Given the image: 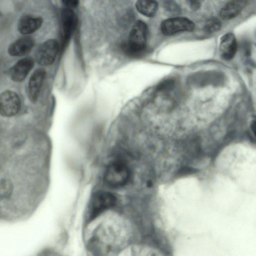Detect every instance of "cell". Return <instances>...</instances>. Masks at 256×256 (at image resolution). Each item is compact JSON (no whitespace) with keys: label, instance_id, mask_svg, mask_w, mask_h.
<instances>
[{"label":"cell","instance_id":"1","mask_svg":"<svg viewBox=\"0 0 256 256\" xmlns=\"http://www.w3.org/2000/svg\"><path fill=\"white\" fill-rule=\"evenodd\" d=\"M148 34L146 24L141 20L136 21L132 26L125 45L126 51L135 55L142 52L146 48Z\"/></svg>","mask_w":256,"mask_h":256},{"label":"cell","instance_id":"2","mask_svg":"<svg viewBox=\"0 0 256 256\" xmlns=\"http://www.w3.org/2000/svg\"><path fill=\"white\" fill-rule=\"evenodd\" d=\"M130 177L128 168L124 162L115 161L111 162L106 168L104 180L110 186L118 188L125 185Z\"/></svg>","mask_w":256,"mask_h":256},{"label":"cell","instance_id":"3","mask_svg":"<svg viewBox=\"0 0 256 256\" xmlns=\"http://www.w3.org/2000/svg\"><path fill=\"white\" fill-rule=\"evenodd\" d=\"M116 198L112 193L100 191L92 196L88 208V220H92L105 210L113 207L116 204Z\"/></svg>","mask_w":256,"mask_h":256},{"label":"cell","instance_id":"4","mask_svg":"<svg viewBox=\"0 0 256 256\" xmlns=\"http://www.w3.org/2000/svg\"><path fill=\"white\" fill-rule=\"evenodd\" d=\"M21 101L15 92L6 90L0 94V115L4 118H12L20 111Z\"/></svg>","mask_w":256,"mask_h":256},{"label":"cell","instance_id":"5","mask_svg":"<svg viewBox=\"0 0 256 256\" xmlns=\"http://www.w3.org/2000/svg\"><path fill=\"white\" fill-rule=\"evenodd\" d=\"M60 50V44L56 40L45 41L39 46L36 52V62L42 66L51 65L55 61Z\"/></svg>","mask_w":256,"mask_h":256},{"label":"cell","instance_id":"6","mask_svg":"<svg viewBox=\"0 0 256 256\" xmlns=\"http://www.w3.org/2000/svg\"><path fill=\"white\" fill-rule=\"evenodd\" d=\"M194 27V24L191 20L181 16L166 19L160 24L161 31L165 36H172L182 32H192Z\"/></svg>","mask_w":256,"mask_h":256},{"label":"cell","instance_id":"7","mask_svg":"<svg viewBox=\"0 0 256 256\" xmlns=\"http://www.w3.org/2000/svg\"><path fill=\"white\" fill-rule=\"evenodd\" d=\"M34 64V60L30 56L19 60L10 70L11 80L16 82H22L32 69Z\"/></svg>","mask_w":256,"mask_h":256},{"label":"cell","instance_id":"8","mask_svg":"<svg viewBox=\"0 0 256 256\" xmlns=\"http://www.w3.org/2000/svg\"><path fill=\"white\" fill-rule=\"evenodd\" d=\"M46 76L44 68L36 70L31 75L28 84V97L30 102L35 104L38 100Z\"/></svg>","mask_w":256,"mask_h":256},{"label":"cell","instance_id":"9","mask_svg":"<svg viewBox=\"0 0 256 256\" xmlns=\"http://www.w3.org/2000/svg\"><path fill=\"white\" fill-rule=\"evenodd\" d=\"M77 18L72 10L66 8L62 14V48H64L77 25Z\"/></svg>","mask_w":256,"mask_h":256},{"label":"cell","instance_id":"10","mask_svg":"<svg viewBox=\"0 0 256 256\" xmlns=\"http://www.w3.org/2000/svg\"><path fill=\"white\" fill-rule=\"evenodd\" d=\"M34 46V40L30 36L20 38L12 43L8 48V52L12 56H22L27 55Z\"/></svg>","mask_w":256,"mask_h":256},{"label":"cell","instance_id":"11","mask_svg":"<svg viewBox=\"0 0 256 256\" xmlns=\"http://www.w3.org/2000/svg\"><path fill=\"white\" fill-rule=\"evenodd\" d=\"M237 50V42L234 34L228 32L220 38V54L221 58L226 60H232Z\"/></svg>","mask_w":256,"mask_h":256},{"label":"cell","instance_id":"12","mask_svg":"<svg viewBox=\"0 0 256 256\" xmlns=\"http://www.w3.org/2000/svg\"><path fill=\"white\" fill-rule=\"evenodd\" d=\"M250 0H232L220 10L219 16L224 20H228L237 16L247 6Z\"/></svg>","mask_w":256,"mask_h":256},{"label":"cell","instance_id":"13","mask_svg":"<svg viewBox=\"0 0 256 256\" xmlns=\"http://www.w3.org/2000/svg\"><path fill=\"white\" fill-rule=\"evenodd\" d=\"M41 18L32 15H25L19 20L18 28L20 33L28 35L36 31L42 26Z\"/></svg>","mask_w":256,"mask_h":256},{"label":"cell","instance_id":"14","mask_svg":"<svg viewBox=\"0 0 256 256\" xmlns=\"http://www.w3.org/2000/svg\"><path fill=\"white\" fill-rule=\"evenodd\" d=\"M137 10L142 14L148 16H154L158 9L156 0H137L136 3Z\"/></svg>","mask_w":256,"mask_h":256},{"label":"cell","instance_id":"15","mask_svg":"<svg viewBox=\"0 0 256 256\" xmlns=\"http://www.w3.org/2000/svg\"><path fill=\"white\" fill-rule=\"evenodd\" d=\"M221 22L216 18H212L205 23L203 29L208 34H212L218 31L221 28Z\"/></svg>","mask_w":256,"mask_h":256},{"label":"cell","instance_id":"16","mask_svg":"<svg viewBox=\"0 0 256 256\" xmlns=\"http://www.w3.org/2000/svg\"><path fill=\"white\" fill-rule=\"evenodd\" d=\"M166 10L171 14H177L180 12L178 5L173 0H166L164 3Z\"/></svg>","mask_w":256,"mask_h":256},{"label":"cell","instance_id":"17","mask_svg":"<svg viewBox=\"0 0 256 256\" xmlns=\"http://www.w3.org/2000/svg\"><path fill=\"white\" fill-rule=\"evenodd\" d=\"M204 0H186L190 8L194 10H198L202 6Z\"/></svg>","mask_w":256,"mask_h":256},{"label":"cell","instance_id":"18","mask_svg":"<svg viewBox=\"0 0 256 256\" xmlns=\"http://www.w3.org/2000/svg\"><path fill=\"white\" fill-rule=\"evenodd\" d=\"M66 8L72 10L76 8L78 4V0H62Z\"/></svg>","mask_w":256,"mask_h":256},{"label":"cell","instance_id":"19","mask_svg":"<svg viewBox=\"0 0 256 256\" xmlns=\"http://www.w3.org/2000/svg\"><path fill=\"white\" fill-rule=\"evenodd\" d=\"M0 190L2 191L1 193L4 194H7L8 192L10 190V184L6 182H4L2 184L0 185Z\"/></svg>","mask_w":256,"mask_h":256},{"label":"cell","instance_id":"20","mask_svg":"<svg viewBox=\"0 0 256 256\" xmlns=\"http://www.w3.org/2000/svg\"><path fill=\"white\" fill-rule=\"evenodd\" d=\"M254 132H255V121L253 120L250 124V134L251 136V137L254 140Z\"/></svg>","mask_w":256,"mask_h":256}]
</instances>
